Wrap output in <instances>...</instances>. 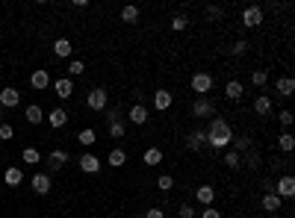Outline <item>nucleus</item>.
Masks as SVG:
<instances>
[{
    "label": "nucleus",
    "instance_id": "1",
    "mask_svg": "<svg viewBox=\"0 0 295 218\" xmlns=\"http://www.w3.org/2000/svg\"><path fill=\"white\" fill-rule=\"evenodd\" d=\"M207 145L213 148V151H228L230 145H233V130L225 118H213L210 127H207Z\"/></svg>",
    "mask_w": 295,
    "mask_h": 218
},
{
    "label": "nucleus",
    "instance_id": "2",
    "mask_svg": "<svg viewBox=\"0 0 295 218\" xmlns=\"http://www.w3.org/2000/svg\"><path fill=\"white\" fill-rule=\"evenodd\" d=\"M192 92L201 94V97H207V94L213 92V86H216V80H213V74L210 71H198V74H192Z\"/></svg>",
    "mask_w": 295,
    "mask_h": 218
},
{
    "label": "nucleus",
    "instance_id": "3",
    "mask_svg": "<svg viewBox=\"0 0 295 218\" xmlns=\"http://www.w3.org/2000/svg\"><path fill=\"white\" fill-rule=\"evenodd\" d=\"M106 103H109V94H106V89H92V92H89V97H86V106H89L92 112H103V109H106Z\"/></svg>",
    "mask_w": 295,
    "mask_h": 218
},
{
    "label": "nucleus",
    "instance_id": "4",
    "mask_svg": "<svg viewBox=\"0 0 295 218\" xmlns=\"http://www.w3.org/2000/svg\"><path fill=\"white\" fill-rule=\"evenodd\" d=\"M192 115H195V118H210V115H216V103H213L210 97H198L195 103H192Z\"/></svg>",
    "mask_w": 295,
    "mask_h": 218
},
{
    "label": "nucleus",
    "instance_id": "5",
    "mask_svg": "<svg viewBox=\"0 0 295 218\" xmlns=\"http://www.w3.org/2000/svg\"><path fill=\"white\" fill-rule=\"evenodd\" d=\"M18 103H21V92H18L15 86L0 89V106H3V109H15Z\"/></svg>",
    "mask_w": 295,
    "mask_h": 218
},
{
    "label": "nucleus",
    "instance_id": "6",
    "mask_svg": "<svg viewBox=\"0 0 295 218\" xmlns=\"http://www.w3.org/2000/svg\"><path fill=\"white\" fill-rule=\"evenodd\" d=\"M242 24H245L248 30L260 27V24H263V6H248V9L242 12Z\"/></svg>",
    "mask_w": 295,
    "mask_h": 218
},
{
    "label": "nucleus",
    "instance_id": "7",
    "mask_svg": "<svg viewBox=\"0 0 295 218\" xmlns=\"http://www.w3.org/2000/svg\"><path fill=\"white\" fill-rule=\"evenodd\" d=\"M127 121H130V124H136V127H142L145 121H148V106L136 100L130 109H127Z\"/></svg>",
    "mask_w": 295,
    "mask_h": 218
},
{
    "label": "nucleus",
    "instance_id": "8",
    "mask_svg": "<svg viewBox=\"0 0 295 218\" xmlns=\"http://www.w3.org/2000/svg\"><path fill=\"white\" fill-rule=\"evenodd\" d=\"M275 195L284 201V198H293L295 195V180L293 174H284V177H278V189H275Z\"/></svg>",
    "mask_w": 295,
    "mask_h": 218
},
{
    "label": "nucleus",
    "instance_id": "9",
    "mask_svg": "<svg viewBox=\"0 0 295 218\" xmlns=\"http://www.w3.org/2000/svg\"><path fill=\"white\" fill-rule=\"evenodd\" d=\"M53 92H56V97L68 100V97L74 94V80H71V77H59V80H53Z\"/></svg>",
    "mask_w": 295,
    "mask_h": 218
},
{
    "label": "nucleus",
    "instance_id": "10",
    "mask_svg": "<svg viewBox=\"0 0 295 218\" xmlns=\"http://www.w3.org/2000/svg\"><path fill=\"white\" fill-rule=\"evenodd\" d=\"M77 165H80V171H86V174H98L100 171V159L95 154H83L77 159Z\"/></svg>",
    "mask_w": 295,
    "mask_h": 218
},
{
    "label": "nucleus",
    "instance_id": "11",
    "mask_svg": "<svg viewBox=\"0 0 295 218\" xmlns=\"http://www.w3.org/2000/svg\"><path fill=\"white\" fill-rule=\"evenodd\" d=\"M186 148H189V151L207 148V130H192V133L186 136Z\"/></svg>",
    "mask_w": 295,
    "mask_h": 218
},
{
    "label": "nucleus",
    "instance_id": "12",
    "mask_svg": "<svg viewBox=\"0 0 295 218\" xmlns=\"http://www.w3.org/2000/svg\"><path fill=\"white\" fill-rule=\"evenodd\" d=\"M171 103H174V97H171L168 89H157V92H154V109L165 112V109H171Z\"/></svg>",
    "mask_w": 295,
    "mask_h": 218
},
{
    "label": "nucleus",
    "instance_id": "13",
    "mask_svg": "<svg viewBox=\"0 0 295 218\" xmlns=\"http://www.w3.org/2000/svg\"><path fill=\"white\" fill-rule=\"evenodd\" d=\"M50 189H53L50 174H33V192H35V195H47Z\"/></svg>",
    "mask_w": 295,
    "mask_h": 218
},
{
    "label": "nucleus",
    "instance_id": "14",
    "mask_svg": "<svg viewBox=\"0 0 295 218\" xmlns=\"http://www.w3.org/2000/svg\"><path fill=\"white\" fill-rule=\"evenodd\" d=\"M195 201L201 207H213V201H216V189L213 186H198L195 189Z\"/></svg>",
    "mask_w": 295,
    "mask_h": 218
},
{
    "label": "nucleus",
    "instance_id": "15",
    "mask_svg": "<svg viewBox=\"0 0 295 218\" xmlns=\"http://www.w3.org/2000/svg\"><path fill=\"white\" fill-rule=\"evenodd\" d=\"M47 124L53 127V130H59V127L68 124V112L62 106H56V109H50V115H47Z\"/></svg>",
    "mask_w": 295,
    "mask_h": 218
},
{
    "label": "nucleus",
    "instance_id": "16",
    "mask_svg": "<svg viewBox=\"0 0 295 218\" xmlns=\"http://www.w3.org/2000/svg\"><path fill=\"white\" fill-rule=\"evenodd\" d=\"M65 162H68V151H50V156H47V168L50 171L65 168Z\"/></svg>",
    "mask_w": 295,
    "mask_h": 218
},
{
    "label": "nucleus",
    "instance_id": "17",
    "mask_svg": "<svg viewBox=\"0 0 295 218\" xmlns=\"http://www.w3.org/2000/svg\"><path fill=\"white\" fill-rule=\"evenodd\" d=\"M3 180H6V186H21V183H24V171H21L18 165H9L6 174H3Z\"/></svg>",
    "mask_w": 295,
    "mask_h": 218
},
{
    "label": "nucleus",
    "instance_id": "18",
    "mask_svg": "<svg viewBox=\"0 0 295 218\" xmlns=\"http://www.w3.org/2000/svg\"><path fill=\"white\" fill-rule=\"evenodd\" d=\"M260 204H263V210H266V213H281V204H284V201H281L275 192H266Z\"/></svg>",
    "mask_w": 295,
    "mask_h": 218
},
{
    "label": "nucleus",
    "instance_id": "19",
    "mask_svg": "<svg viewBox=\"0 0 295 218\" xmlns=\"http://www.w3.org/2000/svg\"><path fill=\"white\" fill-rule=\"evenodd\" d=\"M30 86H33V89H38V92H44V89L50 86V74H47V71H33Z\"/></svg>",
    "mask_w": 295,
    "mask_h": 218
},
{
    "label": "nucleus",
    "instance_id": "20",
    "mask_svg": "<svg viewBox=\"0 0 295 218\" xmlns=\"http://www.w3.org/2000/svg\"><path fill=\"white\" fill-rule=\"evenodd\" d=\"M77 142H80L83 148H92V145L98 142V133H95L92 127H86V130H80V133H77Z\"/></svg>",
    "mask_w": 295,
    "mask_h": 218
},
{
    "label": "nucleus",
    "instance_id": "21",
    "mask_svg": "<svg viewBox=\"0 0 295 218\" xmlns=\"http://www.w3.org/2000/svg\"><path fill=\"white\" fill-rule=\"evenodd\" d=\"M24 118H27L30 124H41V118H44V112H41V106H38V103H30V106L24 109Z\"/></svg>",
    "mask_w": 295,
    "mask_h": 218
},
{
    "label": "nucleus",
    "instance_id": "22",
    "mask_svg": "<svg viewBox=\"0 0 295 218\" xmlns=\"http://www.w3.org/2000/svg\"><path fill=\"white\" fill-rule=\"evenodd\" d=\"M295 92V80L293 77H278V94L281 97H290Z\"/></svg>",
    "mask_w": 295,
    "mask_h": 218
},
{
    "label": "nucleus",
    "instance_id": "23",
    "mask_svg": "<svg viewBox=\"0 0 295 218\" xmlns=\"http://www.w3.org/2000/svg\"><path fill=\"white\" fill-rule=\"evenodd\" d=\"M71 50H74V47H71V41H68V38H56V41H53V53H56L59 59L71 56Z\"/></svg>",
    "mask_w": 295,
    "mask_h": 218
},
{
    "label": "nucleus",
    "instance_id": "24",
    "mask_svg": "<svg viewBox=\"0 0 295 218\" xmlns=\"http://www.w3.org/2000/svg\"><path fill=\"white\" fill-rule=\"evenodd\" d=\"M254 112H257V115H269V112H272V97H269V94H260V97L254 100Z\"/></svg>",
    "mask_w": 295,
    "mask_h": 218
},
{
    "label": "nucleus",
    "instance_id": "25",
    "mask_svg": "<svg viewBox=\"0 0 295 218\" xmlns=\"http://www.w3.org/2000/svg\"><path fill=\"white\" fill-rule=\"evenodd\" d=\"M242 92H245V89H242V83H239V80H230L228 86H225L228 100H239V97H242Z\"/></svg>",
    "mask_w": 295,
    "mask_h": 218
},
{
    "label": "nucleus",
    "instance_id": "26",
    "mask_svg": "<svg viewBox=\"0 0 295 218\" xmlns=\"http://www.w3.org/2000/svg\"><path fill=\"white\" fill-rule=\"evenodd\" d=\"M106 162H109L112 168H121V165L127 162V154H124L121 148H112V151H109V159H106Z\"/></svg>",
    "mask_w": 295,
    "mask_h": 218
},
{
    "label": "nucleus",
    "instance_id": "27",
    "mask_svg": "<svg viewBox=\"0 0 295 218\" xmlns=\"http://www.w3.org/2000/svg\"><path fill=\"white\" fill-rule=\"evenodd\" d=\"M142 159H145V165H160V162H163V151H160V148H148Z\"/></svg>",
    "mask_w": 295,
    "mask_h": 218
},
{
    "label": "nucleus",
    "instance_id": "28",
    "mask_svg": "<svg viewBox=\"0 0 295 218\" xmlns=\"http://www.w3.org/2000/svg\"><path fill=\"white\" fill-rule=\"evenodd\" d=\"M225 165L233 168V171H236V168H242V154H236L233 148H228V154H225Z\"/></svg>",
    "mask_w": 295,
    "mask_h": 218
},
{
    "label": "nucleus",
    "instance_id": "29",
    "mask_svg": "<svg viewBox=\"0 0 295 218\" xmlns=\"http://www.w3.org/2000/svg\"><path fill=\"white\" fill-rule=\"evenodd\" d=\"M109 136L112 139H124L127 136V124L124 121H109Z\"/></svg>",
    "mask_w": 295,
    "mask_h": 218
},
{
    "label": "nucleus",
    "instance_id": "30",
    "mask_svg": "<svg viewBox=\"0 0 295 218\" xmlns=\"http://www.w3.org/2000/svg\"><path fill=\"white\" fill-rule=\"evenodd\" d=\"M278 145H281V151H284V154H290V151L295 148L293 133H281V136H278Z\"/></svg>",
    "mask_w": 295,
    "mask_h": 218
},
{
    "label": "nucleus",
    "instance_id": "31",
    "mask_svg": "<svg viewBox=\"0 0 295 218\" xmlns=\"http://www.w3.org/2000/svg\"><path fill=\"white\" fill-rule=\"evenodd\" d=\"M121 21H124V24L139 21V6H124V9H121Z\"/></svg>",
    "mask_w": 295,
    "mask_h": 218
},
{
    "label": "nucleus",
    "instance_id": "32",
    "mask_svg": "<svg viewBox=\"0 0 295 218\" xmlns=\"http://www.w3.org/2000/svg\"><path fill=\"white\" fill-rule=\"evenodd\" d=\"M21 159H24V165H35V162L41 159V154H38L35 148H24V154H21Z\"/></svg>",
    "mask_w": 295,
    "mask_h": 218
},
{
    "label": "nucleus",
    "instance_id": "33",
    "mask_svg": "<svg viewBox=\"0 0 295 218\" xmlns=\"http://www.w3.org/2000/svg\"><path fill=\"white\" fill-rule=\"evenodd\" d=\"M186 27H189V18H186V15H174V18H171V30L174 32L186 30Z\"/></svg>",
    "mask_w": 295,
    "mask_h": 218
},
{
    "label": "nucleus",
    "instance_id": "34",
    "mask_svg": "<svg viewBox=\"0 0 295 218\" xmlns=\"http://www.w3.org/2000/svg\"><path fill=\"white\" fill-rule=\"evenodd\" d=\"M251 83H254L257 89H263V86L269 83V74H266V71H251Z\"/></svg>",
    "mask_w": 295,
    "mask_h": 218
},
{
    "label": "nucleus",
    "instance_id": "35",
    "mask_svg": "<svg viewBox=\"0 0 295 218\" xmlns=\"http://www.w3.org/2000/svg\"><path fill=\"white\" fill-rule=\"evenodd\" d=\"M86 71V65L80 62V59H71V65H68V77H80Z\"/></svg>",
    "mask_w": 295,
    "mask_h": 218
},
{
    "label": "nucleus",
    "instance_id": "36",
    "mask_svg": "<svg viewBox=\"0 0 295 218\" xmlns=\"http://www.w3.org/2000/svg\"><path fill=\"white\" fill-rule=\"evenodd\" d=\"M245 50H248V41H245V38H236V41H233V47H230V53H233V56H242Z\"/></svg>",
    "mask_w": 295,
    "mask_h": 218
},
{
    "label": "nucleus",
    "instance_id": "37",
    "mask_svg": "<svg viewBox=\"0 0 295 218\" xmlns=\"http://www.w3.org/2000/svg\"><path fill=\"white\" fill-rule=\"evenodd\" d=\"M157 186H160V192H168V189L174 186V177H171V174H160V180H157Z\"/></svg>",
    "mask_w": 295,
    "mask_h": 218
},
{
    "label": "nucleus",
    "instance_id": "38",
    "mask_svg": "<svg viewBox=\"0 0 295 218\" xmlns=\"http://www.w3.org/2000/svg\"><path fill=\"white\" fill-rule=\"evenodd\" d=\"M278 121H281V124L284 127H293V112H290V109H281V112H278Z\"/></svg>",
    "mask_w": 295,
    "mask_h": 218
},
{
    "label": "nucleus",
    "instance_id": "39",
    "mask_svg": "<svg viewBox=\"0 0 295 218\" xmlns=\"http://www.w3.org/2000/svg\"><path fill=\"white\" fill-rule=\"evenodd\" d=\"M180 218H195L198 213H195V207L192 204H180V213H177Z\"/></svg>",
    "mask_w": 295,
    "mask_h": 218
},
{
    "label": "nucleus",
    "instance_id": "40",
    "mask_svg": "<svg viewBox=\"0 0 295 218\" xmlns=\"http://www.w3.org/2000/svg\"><path fill=\"white\" fill-rule=\"evenodd\" d=\"M15 136V130H12V124H0V142H9Z\"/></svg>",
    "mask_w": 295,
    "mask_h": 218
},
{
    "label": "nucleus",
    "instance_id": "41",
    "mask_svg": "<svg viewBox=\"0 0 295 218\" xmlns=\"http://www.w3.org/2000/svg\"><path fill=\"white\" fill-rule=\"evenodd\" d=\"M222 15H225L222 6H207V18H222Z\"/></svg>",
    "mask_w": 295,
    "mask_h": 218
},
{
    "label": "nucleus",
    "instance_id": "42",
    "mask_svg": "<svg viewBox=\"0 0 295 218\" xmlns=\"http://www.w3.org/2000/svg\"><path fill=\"white\" fill-rule=\"evenodd\" d=\"M201 218H222V213H219L216 207H204V213H201Z\"/></svg>",
    "mask_w": 295,
    "mask_h": 218
},
{
    "label": "nucleus",
    "instance_id": "43",
    "mask_svg": "<svg viewBox=\"0 0 295 218\" xmlns=\"http://www.w3.org/2000/svg\"><path fill=\"white\" fill-rule=\"evenodd\" d=\"M142 218H165V213L160 210V207H151V210H148V213H145Z\"/></svg>",
    "mask_w": 295,
    "mask_h": 218
},
{
    "label": "nucleus",
    "instance_id": "44",
    "mask_svg": "<svg viewBox=\"0 0 295 218\" xmlns=\"http://www.w3.org/2000/svg\"><path fill=\"white\" fill-rule=\"evenodd\" d=\"M109 121H121V109H118V106H115V109L109 112Z\"/></svg>",
    "mask_w": 295,
    "mask_h": 218
},
{
    "label": "nucleus",
    "instance_id": "45",
    "mask_svg": "<svg viewBox=\"0 0 295 218\" xmlns=\"http://www.w3.org/2000/svg\"><path fill=\"white\" fill-rule=\"evenodd\" d=\"M0 118H3V106H0Z\"/></svg>",
    "mask_w": 295,
    "mask_h": 218
},
{
    "label": "nucleus",
    "instance_id": "46",
    "mask_svg": "<svg viewBox=\"0 0 295 218\" xmlns=\"http://www.w3.org/2000/svg\"><path fill=\"white\" fill-rule=\"evenodd\" d=\"M136 218H142V216H136Z\"/></svg>",
    "mask_w": 295,
    "mask_h": 218
}]
</instances>
